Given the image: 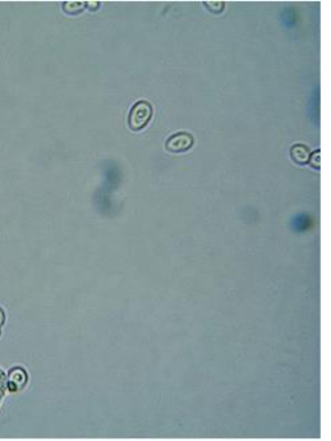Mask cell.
<instances>
[{
    "mask_svg": "<svg viewBox=\"0 0 331 441\" xmlns=\"http://www.w3.org/2000/svg\"><path fill=\"white\" fill-rule=\"evenodd\" d=\"M152 118V107H151L150 103L147 101H138L132 110H130L129 119H128V123H129L130 129L133 130H139L143 127L147 125L148 121Z\"/></svg>",
    "mask_w": 331,
    "mask_h": 441,
    "instance_id": "cell-1",
    "label": "cell"
},
{
    "mask_svg": "<svg viewBox=\"0 0 331 441\" xmlns=\"http://www.w3.org/2000/svg\"><path fill=\"white\" fill-rule=\"evenodd\" d=\"M193 146V137L192 134L187 133V132H179L175 133L168 139L166 142V148L172 152H182L187 151Z\"/></svg>",
    "mask_w": 331,
    "mask_h": 441,
    "instance_id": "cell-2",
    "label": "cell"
},
{
    "mask_svg": "<svg viewBox=\"0 0 331 441\" xmlns=\"http://www.w3.org/2000/svg\"><path fill=\"white\" fill-rule=\"evenodd\" d=\"M27 382V375L22 368H14L9 373V384L13 389H22Z\"/></svg>",
    "mask_w": 331,
    "mask_h": 441,
    "instance_id": "cell-3",
    "label": "cell"
},
{
    "mask_svg": "<svg viewBox=\"0 0 331 441\" xmlns=\"http://www.w3.org/2000/svg\"><path fill=\"white\" fill-rule=\"evenodd\" d=\"M290 154L294 161L298 164H306L310 160V150L305 145H294Z\"/></svg>",
    "mask_w": 331,
    "mask_h": 441,
    "instance_id": "cell-4",
    "label": "cell"
},
{
    "mask_svg": "<svg viewBox=\"0 0 331 441\" xmlns=\"http://www.w3.org/2000/svg\"><path fill=\"white\" fill-rule=\"evenodd\" d=\"M85 3H81V1H67L64 3V10L69 14H77L85 8Z\"/></svg>",
    "mask_w": 331,
    "mask_h": 441,
    "instance_id": "cell-5",
    "label": "cell"
},
{
    "mask_svg": "<svg viewBox=\"0 0 331 441\" xmlns=\"http://www.w3.org/2000/svg\"><path fill=\"white\" fill-rule=\"evenodd\" d=\"M205 4H206L207 8L210 9V10L216 13L221 12L222 9H224V4H222L221 1H206Z\"/></svg>",
    "mask_w": 331,
    "mask_h": 441,
    "instance_id": "cell-6",
    "label": "cell"
},
{
    "mask_svg": "<svg viewBox=\"0 0 331 441\" xmlns=\"http://www.w3.org/2000/svg\"><path fill=\"white\" fill-rule=\"evenodd\" d=\"M320 160H321V151H315L314 154H312V156H310L308 163H311V165L319 169L320 166H321V161Z\"/></svg>",
    "mask_w": 331,
    "mask_h": 441,
    "instance_id": "cell-7",
    "label": "cell"
},
{
    "mask_svg": "<svg viewBox=\"0 0 331 441\" xmlns=\"http://www.w3.org/2000/svg\"><path fill=\"white\" fill-rule=\"evenodd\" d=\"M4 390H5V377H4L3 372L0 371V400L3 398Z\"/></svg>",
    "mask_w": 331,
    "mask_h": 441,
    "instance_id": "cell-8",
    "label": "cell"
},
{
    "mask_svg": "<svg viewBox=\"0 0 331 441\" xmlns=\"http://www.w3.org/2000/svg\"><path fill=\"white\" fill-rule=\"evenodd\" d=\"M4 320H5V316H4L3 310H1V308H0V326L3 325V324H4Z\"/></svg>",
    "mask_w": 331,
    "mask_h": 441,
    "instance_id": "cell-9",
    "label": "cell"
}]
</instances>
